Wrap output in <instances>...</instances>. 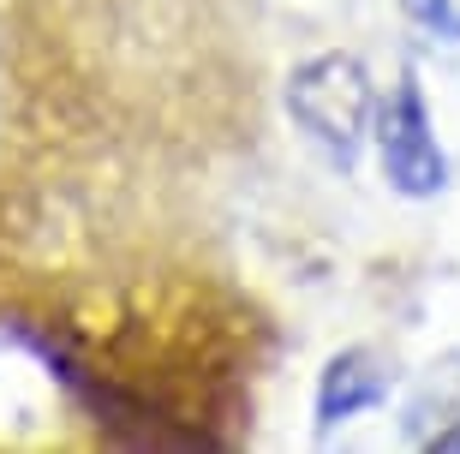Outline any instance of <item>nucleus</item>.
Segmentation results:
<instances>
[{"label":"nucleus","mask_w":460,"mask_h":454,"mask_svg":"<svg viewBox=\"0 0 460 454\" xmlns=\"http://www.w3.org/2000/svg\"><path fill=\"white\" fill-rule=\"evenodd\" d=\"M389 401V365L365 347H347L323 365L317 377V431H335V424H353L365 413Z\"/></svg>","instance_id":"7ed1b4c3"},{"label":"nucleus","mask_w":460,"mask_h":454,"mask_svg":"<svg viewBox=\"0 0 460 454\" xmlns=\"http://www.w3.org/2000/svg\"><path fill=\"white\" fill-rule=\"evenodd\" d=\"M455 424H460V353H448L425 370V383L412 388L407 413H401V431H407V442H425L430 449Z\"/></svg>","instance_id":"20e7f679"},{"label":"nucleus","mask_w":460,"mask_h":454,"mask_svg":"<svg viewBox=\"0 0 460 454\" xmlns=\"http://www.w3.org/2000/svg\"><path fill=\"white\" fill-rule=\"evenodd\" d=\"M401 13H407V24L419 36L460 49V0H401Z\"/></svg>","instance_id":"39448f33"},{"label":"nucleus","mask_w":460,"mask_h":454,"mask_svg":"<svg viewBox=\"0 0 460 454\" xmlns=\"http://www.w3.org/2000/svg\"><path fill=\"white\" fill-rule=\"evenodd\" d=\"M288 120L305 132V144L329 168H353L376 120L371 78L353 54H317L288 78Z\"/></svg>","instance_id":"f257e3e1"},{"label":"nucleus","mask_w":460,"mask_h":454,"mask_svg":"<svg viewBox=\"0 0 460 454\" xmlns=\"http://www.w3.org/2000/svg\"><path fill=\"white\" fill-rule=\"evenodd\" d=\"M371 138H376L383 180H389L401 198H437L448 185V156H443V144H437V120H430L425 90H419L412 72L376 102Z\"/></svg>","instance_id":"f03ea898"}]
</instances>
